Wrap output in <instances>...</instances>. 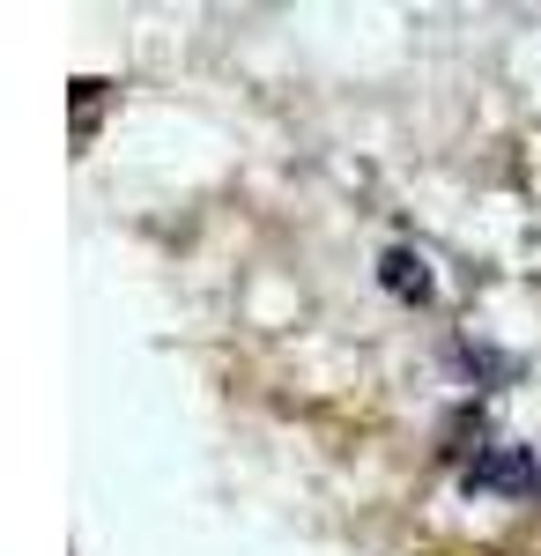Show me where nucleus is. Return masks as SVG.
Returning a JSON list of instances; mask_svg holds the SVG:
<instances>
[{"instance_id":"nucleus-1","label":"nucleus","mask_w":541,"mask_h":556,"mask_svg":"<svg viewBox=\"0 0 541 556\" xmlns=\"http://www.w3.org/2000/svg\"><path fill=\"white\" fill-rule=\"evenodd\" d=\"M467 482L475 490H498V497H534V453L527 445H498V453H482L475 468H467Z\"/></svg>"},{"instance_id":"nucleus-2","label":"nucleus","mask_w":541,"mask_h":556,"mask_svg":"<svg viewBox=\"0 0 541 556\" xmlns=\"http://www.w3.org/2000/svg\"><path fill=\"white\" fill-rule=\"evenodd\" d=\"M378 282H386L393 298H408V304H423V298H430V267H423V253H408V245L378 260Z\"/></svg>"}]
</instances>
